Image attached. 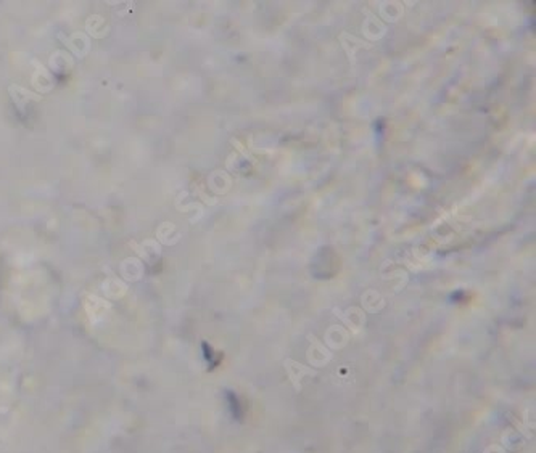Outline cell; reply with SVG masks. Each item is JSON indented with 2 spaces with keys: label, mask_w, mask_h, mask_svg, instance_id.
Segmentation results:
<instances>
[{
  "label": "cell",
  "mask_w": 536,
  "mask_h": 453,
  "mask_svg": "<svg viewBox=\"0 0 536 453\" xmlns=\"http://www.w3.org/2000/svg\"><path fill=\"white\" fill-rule=\"evenodd\" d=\"M285 368H287V371H288L290 381H291V384H293V388H295L296 391L299 389V380H302V376H305V374H314V373H316L314 370H311V368H306V366H303V365H298V363L291 362V360H287Z\"/></svg>",
  "instance_id": "6da1fadb"
}]
</instances>
